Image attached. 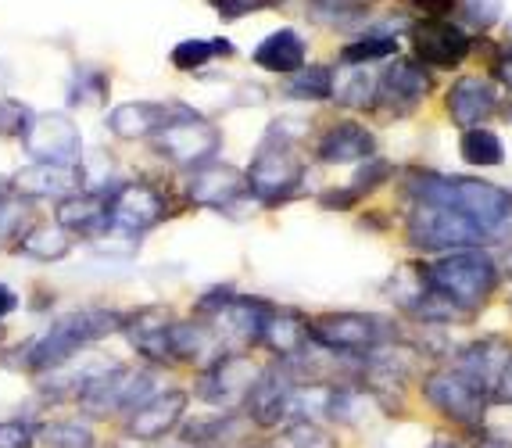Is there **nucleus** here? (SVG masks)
Listing matches in <instances>:
<instances>
[{
    "label": "nucleus",
    "mask_w": 512,
    "mask_h": 448,
    "mask_svg": "<svg viewBox=\"0 0 512 448\" xmlns=\"http://www.w3.org/2000/svg\"><path fill=\"white\" fill-rule=\"evenodd\" d=\"M405 198L434 201V205L459 208L462 216L480 223L495 244H512V194L480 176H448L434 169H409L402 180Z\"/></svg>",
    "instance_id": "obj_1"
},
{
    "label": "nucleus",
    "mask_w": 512,
    "mask_h": 448,
    "mask_svg": "<svg viewBox=\"0 0 512 448\" xmlns=\"http://www.w3.org/2000/svg\"><path fill=\"white\" fill-rule=\"evenodd\" d=\"M423 280H427L434 291L448 294L452 302H459L466 312L477 316L491 294L502 287V262H495V255L487 248H462L448 251V255H437V259L416 262Z\"/></svg>",
    "instance_id": "obj_2"
},
{
    "label": "nucleus",
    "mask_w": 512,
    "mask_h": 448,
    "mask_svg": "<svg viewBox=\"0 0 512 448\" xmlns=\"http://www.w3.org/2000/svg\"><path fill=\"white\" fill-rule=\"evenodd\" d=\"M122 330V312L115 309H76L69 316L54 319L47 334H40L36 341H29L22 348V366L29 373H51L65 362H72L79 352H86L90 345H97L101 337Z\"/></svg>",
    "instance_id": "obj_3"
},
{
    "label": "nucleus",
    "mask_w": 512,
    "mask_h": 448,
    "mask_svg": "<svg viewBox=\"0 0 512 448\" xmlns=\"http://www.w3.org/2000/svg\"><path fill=\"white\" fill-rule=\"evenodd\" d=\"M405 241L423 255H448L462 248H487L491 233L459 208L434 205V201H412V212L405 219Z\"/></svg>",
    "instance_id": "obj_4"
},
{
    "label": "nucleus",
    "mask_w": 512,
    "mask_h": 448,
    "mask_svg": "<svg viewBox=\"0 0 512 448\" xmlns=\"http://www.w3.org/2000/svg\"><path fill=\"white\" fill-rule=\"evenodd\" d=\"M423 402L434 409L441 420L455 423L459 431L477 438L487 427V409H491V395L484 388H477L466 373H459L455 366H437L423 377L419 384Z\"/></svg>",
    "instance_id": "obj_5"
},
{
    "label": "nucleus",
    "mask_w": 512,
    "mask_h": 448,
    "mask_svg": "<svg viewBox=\"0 0 512 448\" xmlns=\"http://www.w3.org/2000/svg\"><path fill=\"white\" fill-rule=\"evenodd\" d=\"M391 341H402L398 330L387 319L369 316V312H323V316H312V345L330 355L362 359L366 352L391 345Z\"/></svg>",
    "instance_id": "obj_6"
},
{
    "label": "nucleus",
    "mask_w": 512,
    "mask_h": 448,
    "mask_svg": "<svg viewBox=\"0 0 512 448\" xmlns=\"http://www.w3.org/2000/svg\"><path fill=\"white\" fill-rule=\"evenodd\" d=\"M154 151L165 158V162L180 165V169H197V165H205L215 158L222 144V133L212 119L197 112H169L165 126L154 133Z\"/></svg>",
    "instance_id": "obj_7"
},
{
    "label": "nucleus",
    "mask_w": 512,
    "mask_h": 448,
    "mask_svg": "<svg viewBox=\"0 0 512 448\" xmlns=\"http://www.w3.org/2000/svg\"><path fill=\"white\" fill-rule=\"evenodd\" d=\"M248 194L255 201H262L265 208H276L283 201H291L305 183V162L298 158V151L276 140H262V147L255 151L248 165Z\"/></svg>",
    "instance_id": "obj_8"
},
{
    "label": "nucleus",
    "mask_w": 512,
    "mask_h": 448,
    "mask_svg": "<svg viewBox=\"0 0 512 448\" xmlns=\"http://www.w3.org/2000/svg\"><path fill=\"white\" fill-rule=\"evenodd\" d=\"M434 90V69H427L416 58H394V65H387V72L380 76L376 87V101L369 112L380 119H409L416 115V108L430 97Z\"/></svg>",
    "instance_id": "obj_9"
},
{
    "label": "nucleus",
    "mask_w": 512,
    "mask_h": 448,
    "mask_svg": "<svg viewBox=\"0 0 512 448\" xmlns=\"http://www.w3.org/2000/svg\"><path fill=\"white\" fill-rule=\"evenodd\" d=\"M412 54L427 69H459L473 58V40L455 18H416L409 26Z\"/></svg>",
    "instance_id": "obj_10"
},
{
    "label": "nucleus",
    "mask_w": 512,
    "mask_h": 448,
    "mask_svg": "<svg viewBox=\"0 0 512 448\" xmlns=\"http://www.w3.org/2000/svg\"><path fill=\"white\" fill-rule=\"evenodd\" d=\"M258 377H262V370L251 362V355L226 352V355H219L205 373H201L197 395L205 398L208 405H215V409H222V413H233L237 405L248 402V395L255 391Z\"/></svg>",
    "instance_id": "obj_11"
},
{
    "label": "nucleus",
    "mask_w": 512,
    "mask_h": 448,
    "mask_svg": "<svg viewBox=\"0 0 512 448\" xmlns=\"http://www.w3.org/2000/svg\"><path fill=\"white\" fill-rule=\"evenodd\" d=\"M147 391H151V373L147 370H129V366H119V362H111L108 370L83 391V409L94 416L104 413H119V409H137L144 405Z\"/></svg>",
    "instance_id": "obj_12"
},
{
    "label": "nucleus",
    "mask_w": 512,
    "mask_h": 448,
    "mask_svg": "<svg viewBox=\"0 0 512 448\" xmlns=\"http://www.w3.org/2000/svg\"><path fill=\"white\" fill-rule=\"evenodd\" d=\"M165 216H169L165 194L151 183H122L111 190V233H126L129 241H137L140 233L154 230Z\"/></svg>",
    "instance_id": "obj_13"
},
{
    "label": "nucleus",
    "mask_w": 512,
    "mask_h": 448,
    "mask_svg": "<svg viewBox=\"0 0 512 448\" xmlns=\"http://www.w3.org/2000/svg\"><path fill=\"white\" fill-rule=\"evenodd\" d=\"M502 112V87L491 76H459L444 94V115L462 133L477 130Z\"/></svg>",
    "instance_id": "obj_14"
},
{
    "label": "nucleus",
    "mask_w": 512,
    "mask_h": 448,
    "mask_svg": "<svg viewBox=\"0 0 512 448\" xmlns=\"http://www.w3.org/2000/svg\"><path fill=\"white\" fill-rule=\"evenodd\" d=\"M22 144H26V155L33 162H76L83 133L65 112H43L33 119Z\"/></svg>",
    "instance_id": "obj_15"
},
{
    "label": "nucleus",
    "mask_w": 512,
    "mask_h": 448,
    "mask_svg": "<svg viewBox=\"0 0 512 448\" xmlns=\"http://www.w3.org/2000/svg\"><path fill=\"white\" fill-rule=\"evenodd\" d=\"M240 198H251L248 194V176L240 173L237 165L230 162H205L190 169L187 183V201L197 208H233Z\"/></svg>",
    "instance_id": "obj_16"
},
{
    "label": "nucleus",
    "mask_w": 512,
    "mask_h": 448,
    "mask_svg": "<svg viewBox=\"0 0 512 448\" xmlns=\"http://www.w3.org/2000/svg\"><path fill=\"white\" fill-rule=\"evenodd\" d=\"M294 388H298V380H294V370L287 362H276L269 370H262L258 377L255 391L248 395L244 409L248 416L258 423V427H280L283 420H291V398H294Z\"/></svg>",
    "instance_id": "obj_17"
},
{
    "label": "nucleus",
    "mask_w": 512,
    "mask_h": 448,
    "mask_svg": "<svg viewBox=\"0 0 512 448\" xmlns=\"http://www.w3.org/2000/svg\"><path fill=\"white\" fill-rule=\"evenodd\" d=\"M86 173L79 162H36L15 176V190L26 201H65L79 194Z\"/></svg>",
    "instance_id": "obj_18"
},
{
    "label": "nucleus",
    "mask_w": 512,
    "mask_h": 448,
    "mask_svg": "<svg viewBox=\"0 0 512 448\" xmlns=\"http://www.w3.org/2000/svg\"><path fill=\"white\" fill-rule=\"evenodd\" d=\"M172 323L176 319L169 316V309H158V305L122 312V334H126V341L133 345V352L144 355L154 366L172 362V345H169Z\"/></svg>",
    "instance_id": "obj_19"
},
{
    "label": "nucleus",
    "mask_w": 512,
    "mask_h": 448,
    "mask_svg": "<svg viewBox=\"0 0 512 448\" xmlns=\"http://www.w3.org/2000/svg\"><path fill=\"white\" fill-rule=\"evenodd\" d=\"M509 359H512L509 337L487 334V337L470 341V345H462L459 352H452V362H448V366H455L459 373H466L477 388H484L487 395H491V388H495V380L502 377V370L509 366Z\"/></svg>",
    "instance_id": "obj_20"
},
{
    "label": "nucleus",
    "mask_w": 512,
    "mask_h": 448,
    "mask_svg": "<svg viewBox=\"0 0 512 448\" xmlns=\"http://www.w3.org/2000/svg\"><path fill=\"white\" fill-rule=\"evenodd\" d=\"M187 405H190L187 391H180V388L158 391V395H151L144 405H137V409L129 413L126 434L133 441H158V438H165L169 431H176V423L183 420Z\"/></svg>",
    "instance_id": "obj_21"
},
{
    "label": "nucleus",
    "mask_w": 512,
    "mask_h": 448,
    "mask_svg": "<svg viewBox=\"0 0 512 448\" xmlns=\"http://www.w3.org/2000/svg\"><path fill=\"white\" fill-rule=\"evenodd\" d=\"M169 345H172V362H190V366H201V370H208L219 355H226L219 330L212 327V319H201V316L176 319Z\"/></svg>",
    "instance_id": "obj_22"
},
{
    "label": "nucleus",
    "mask_w": 512,
    "mask_h": 448,
    "mask_svg": "<svg viewBox=\"0 0 512 448\" xmlns=\"http://www.w3.org/2000/svg\"><path fill=\"white\" fill-rule=\"evenodd\" d=\"M258 345H265L276 359H298L305 355V348L312 345V319L298 309H276L265 316V327L262 337H258Z\"/></svg>",
    "instance_id": "obj_23"
},
{
    "label": "nucleus",
    "mask_w": 512,
    "mask_h": 448,
    "mask_svg": "<svg viewBox=\"0 0 512 448\" xmlns=\"http://www.w3.org/2000/svg\"><path fill=\"white\" fill-rule=\"evenodd\" d=\"M316 155H319V162H326V165L366 162V158L376 155V137L362 122L341 119V122H333L330 130L316 140Z\"/></svg>",
    "instance_id": "obj_24"
},
{
    "label": "nucleus",
    "mask_w": 512,
    "mask_h": 448,
    "mask_svg": "<svg viewBox=\"0 0 512 448\" xmlns=\"http://www.w3.org/2000/svg\"><path fill=\"white\" fill-rule=\"evenodd\" d=\"M273 312V305L262 298H248V294H233L230 302L222 305L212 316V327L219 330V337H233L237 345H255L262 337L265 316Z\"/></svg>",
    "instance_id": "obj_25"
},
{
    "label": "nucleus",
    "mask_w": 512,
    "mask_h": 448,
    "mask_svg": "<svg viewBox=\"0 0 512 448\" xmlns=\"http://www.w3.org/2000/svg\"><path fill=\"white\" fill-rule=\"evenodd\" d=\"M58 226L72 233V237H97V233L111 230V194H72V198L58 201L54 208Z\"/></svg>",
    "instance_id": "obj_26"
},
{
    "label": "nucleus",
    "mask_w": 512,
    "mask_h": 448,
    "mask_svg": "<svg viewBox=\"0 0 512 448\" xmlns=\"http://www.w3.org/2000/svg\"><path fill=\"white\" fill-rule=\"evenodd\" d=\"M305 58H308V44L298 29H276L251 54V61H255L258 69L273 72V76H294V72L305 69Z\"/></svg>",
    "instance_id": "obj_27"
},
{
    "label": "nucleus",
    "mask_w": 512,
    "mask_h": 448,
    "mask_svg": "<svg viewBox=\"0 0 512 448\" xmlns=\"http://www.w3.org/2000/svg\"><path fill=\"white\" fill-rule=\"evenodd\" d=\"M169 108L158 101H126L108 112V130L119 140H147L162 130Z\"/></svg>",
    "instance_id": "obj_28"
},
{
    "label": "nucleus",
    "mask_w": 512,
    "mask_h": 448,
    "mask_svg": "<svg viewBox=\"0 0 512 448\" xmlns=\"http://www.w3.org/2000/svg\"><path fill=\"white\" fill-rule=\"evenodd\" d=\"M376 87H380V76L369 72V65H337L333 72V101L344 104V108H359L369 112L376 101Z\"/></svg>",
    "instance_id": "obj_29"
},
{
    "label": "nucleus",
    "mask_w": 512,
    "mask_h": 448,
    "mask_svg": "<svg viewBox=\"0 0 512 448\" xmlns=\"http://www.w3.org/2000/svg\"><path fill=\"white\" fill-rule=\"evenodd\" d=\"M405 316H412L416 323H423V327H459V323H470L473 312H466L459 302H452L448 294L434 291V287L427 284L409 302Z\"/></svg>",
    "instance_id": "obj_30"
},
{
    "label": "nucleus",
    "mask_w": 512,
    "mask_h": 448,
    "mask_svg": "<svg viewBox=\"0 0 512 448\" xmlns=\"http://www.w3.org/2000/svg\"><path fill=\"white\" fill-rule=\"evenodd\" d=\"M15 251L22 259L33 262H61L65 255H72V233L58 223H36L22 233V241L15 244Z\"/></svg>",
    "instance_id": "obj_31"
},
{
    "label": "nucleus",
    "mask_w": 512,
    "mask_h": 448,
    "mask_svg": "<svg viewBox=\"0 0 512 448\" xmlns=\"http://www.w3.org/2000/svg\"><path fill=\"white\" fill-rule=\"evenodd\" d=\"M233 54H237L233 40L215 36V40H180V44L172 47L169 61H172V69H180V72H201L205 65H212V61L233 58Z\"/></svg>",
    "instance_id": "obj_32"
},
{
    "label": "nucleus",
    "mask_w": 512,
    "mask_h": 448,
    "mask_svg": "<svg viewBox=\"0 0 512 448\" xmlns=\"http://www.w3.org/2000/svg\"><path fill=\"white\" fill-rule=\"evenodd\" d=\"M459 158L470 169H498L505 165V144L495 130H487V126H477V130H466L459 140Z\"/></svg>",
    "instance_id": "obj_33"
},
{
    "label": "nucleus",
    "mask_w": 512,
    "mask_h": 448,
    "mask_svg": "<svg viewBox=\"0 0 512 448\" xmlns=\"http://www.w3.org/2000/svg\"><path fill=\"white\" fill-rule=\"evenodd\" d=\"M283 94L294 101H330L333 97V69L330 65H305L287 79Z\"/></svg>",
    "instance_id": "obj_34"
},
{
    "label": "nucleus",
    "mask_w": 512,
    "mask_h": 448,
    "mask_svg": "<svg viewBox=\"0 0 512 448\" xmlns=\"http://www.w3.org/2000/svg\"><path fill=\"white\" fill-rule=\"evenodd\" d=\"M398 36H387V33H362L359 40H351L348 47L341 51L344 65H376V61H387V58H398Z\"/></svg>",
    "instance_id": "obj_35"
},
{
    "label": "nucleus",
    "mask_w": 512,
    "mask_h": 448,
    "mask_svg": "<svg viewBox=\"0 0 512 448\" xmlns=\"http://www.w3.org/2000/svg\"><path fill=\"white\" fill-rule=\"evenodd\" d=\"M40 441L47 448H94V427L86 420H51L40 427Z\"/></svg>",
    "instance_id": "obj_36"
},
{
    "label": "nucleus",
    "mask_w": 512,
    "mask_h": 448,
    "mask_svg": "<svg viewBox=\"0 0 512 448\" xmlns=\"http://www.w3.org/2000/svg\"><path fill=\"white\" fill-rule=\"evenodd\" d=\"M273 448H341L326 427H319L316 420H291L276 434Z\"/></svg>",
    "instance_id": "obj_37"
},
{
    "label": "nucleus",
    "mask_w": 512,
    "mask_h": 448,
    "mask_svg": "<svg viewBox=\"0 0 512 448\" xmlns=\"http://www.w3.org/2000/svg\"><path fill=\"white\" fill-rule=\"evenodd\" d=\"M29 201L26 198H4L0 201V251L15 248L22 241V233L29 230Z\"/></svg>",
    "instance_id": "obj_38"
},
{
    "label": "nucleus",
    "mask_w": 512,
    "mask_h": 448,
    "mask_svg": "<svg viewBox=\"0 0 512 448\" xmlns=\"http://www.w3.org/2000/svg\"><path fill=\"white\" fill-rule=\"evenodd\" d=\"M237 427V416L233 413H222L212 416V420H194L183 427V441L187 445H215V441H226Z\"/></svg>",
    "instance_id": "obj_39"
},
{
    "label": "nucleus",
    "mask_w": 512,
    "mask_h": 448,
    "mask_svg": "<svg viewBox=\"0 0 512 448\" xmlns=\"http://www.w3.org/2000/svg\"><path fill=\"white\" fill-rule=\"evenodd\" d=\"M459 18L480 36H487L502 22V0H459Z\"/></svg>",
    "instance_id": "obj_40"
},
{
    "label": "nucleus",
    "mask_w": 512,
    "mask_h": 448,
    "mask_svg": "<svg viewBox=\"0 0 512 448\" xmlns=\"http://www.w3.org/2000/svg\"><path fill=\"white\" fill-rule=\"evenodd\" d=\"M391 176H394L391 162H384V158H366V162H359V169H355V176H351L348 187L355 190L359 198H369V194L384 187Z\"/></svg>",
    "instance_id": "obj_41"
},
{
    "label": "nucleus",
    "mask_w": 512,
    "mask_h": 448,
    "mask_svg": "<svg viewBox=\"0 0 512 448\" xmlns=\"http://www.w3.org/2000/svg\"><path fill=\"white\" fill-rule=\"evenodd\" d=\"M33 108L15 97H0V137L4 140H15V137H26L29 126H33Z\"/></svg>",
    "instance_id": "obj_42"
},
{
    "label": "nucleus",
    "mask_w": 512,
    "mask_h": 448,
    "mask_svg": "<svg viewBox=\"0 0 512 448\" xmlns=\"http://www.w3.org/2000/svg\"><path fill=\"white\" fill-rule=\"evenodd\" d=\"M104 97H108V76H104L101 69L83 65V69L76 72V83H72V90H69V101L72 104H101Z\"/></svg>",
    "instance_id": "obj_43"
},
{
    "label": "nucleus",
    "mask_w": 512,
    "mask_h": 448,
    "mask_svg": "<svg viewBox=\"0 0 512 448\" xmlns=\"http://www.w3.org/2000/svg\"><path fill=\"white\" fill-rule=\"evenodd\" d=\"M487 61H491V72H487V76L495 79L498 87L502 90H509V97H512V47L505 44H491V40H487Z\"/></svg>",
    "instance_id": "obj_44"
},
{
    "label": "nucleus",
    "mask_w": 512,
    "mask_h": 448,
    "mask_svg": "<svg viewBox=\"0 0 512 448\" xmlns=\"http://www.w3.org/2000/svg\"><path fill=\"white\" fill-rule=\"evenodd\" d=\"M40 431L26 420H0V448H33Z\"/></svg>",
    "instance_id": "obj_45"
},
{
    "label": "nucleus",
    "mask_w": 512,
    "mask_h": 448,
    "mask_svg": "<svg viewBox=\"0 0 512 448\" xmlns=\"http://www.w3.org/2000/svg\"><path fill=\"white\" fill-rule=\"evenodd\" d=\"M208 4H212L226 22H237V18H248L265 8H273L276 0H208Z\"/></svg>",
    "instance_id": "obj_46"
},
{
    "label": "nucleus",
    "mask_w": 512,
    "mask_h": 448,
    "mask_svg": "<svg viewBox=\"0 0 512 448\" xmlns=\"http://www.w3.org/2000/svg\"><path fill=\"white\" fill-rule=\"evenodd\" d=\"M359 201L362 198L351 187H330V190H323V194H319V205L333 208V212H348V208H355Z\"/></svg>",
    "instance_id": "obj_47"
},
{
    "label": "nucleus",
    "mask_w": 512,
    "mask_h": 448,
    "mask_svg": "<svg viewBox=\"0 0 512 448\" xmlns=\"http://www.w3.org/2000/svg\"><path fill=\"white\" fill-rule=\"evenodd\" d=\"M419 18H452L459 11V0H409Z\"/></svg>",
    "instance_id": "obj_48"
},
{
    "label": "nucleus",
    "mask_w": 512,
    "mask_h": 448,
    "mask_svg": "<svg viewBox=\"0 0 512 448\" xmlns=\"http://www.w3.org/2000/svg\"><path fill=\"white\" fill-rule=\"evenodd\" d=\"M491 405H498V409H512V359L502 370V377L495 380V388H491Z\"/></svg>",
    "instance_id": "obj_49"
},
{
    "label": "nucleus",
    "mask_w": 512,
    "mask_h": 448,
    "mask_svg": "<svg viewBox=\"0 0 512 448\" xmlns=\"http://www.w3.org/2000/svg\"><path fill=\"white\" fill-rule=\"evenodd\" d=\"M18 309V294L11 291L8 284H0V319L4 316H11V312Z\"/></svg>",
    "instance_id": "obj_50"
},
{
    "label": "nucleus",
    "mask_w": 512,
    "mask_h": 448,
    "mask_svg": "<svg viewBox=\"0 0 512 448\" xmlns=\"http://www.w3.org/2000/svg\"><path fill=\"white\" fill-rule=\"evenodd\" d=\"M11 194H15V176H4V173H0V201L11 198Z\"/></svg>",
    "instance_id": "obj_51"
},
{
    "label": "nucleus",
    "mask_w": 512,
    "mask_h": 448,
    "mask_svg": "<svg viewBox=\"0 0 512 448\" xmlns=\"http://www.w3.org/2000/svg\"><path fill=\"white\" fill-rule=\"evenodd\" d=\"M502 276H509L512 280V244L505 248V259H502Z\"/></svg>",
    "instance_id": "obj_52"
},
{
    "label": "nucleus",
    "mask_w": 512,
    "mask_h": 448,
    "mask_svg": "<svg viewBox=\"0 0 512 448\" xmlns=\"http://www.w3.org/2000/svg\"><path fill=\"white\" fill-rule=\"evenodd\" d=\"M430 448H459V445H455V441H448V438H437Z\"/></svg>",
    "instance_id": "obj_53"
},
{
    "label": "nucleus",
    "mask_w": 512,
    "mask_h": 448,
    "mask_svg": "<svg viewBox=\"0 0 512 448\" xmlns=\"http://www.w3.org/2000/svg\"><path fill=\"white\" fill-rule=\"evenodd\" d=\"M505 44L512 47V22H509V26H505Z\"/></svg>",
    "instance_id": "obj_54"
},
{
    "label": "nucleus",
    "mask_w": 512,
    "mask_h": 448,
    "mask_svg": "<svg viewBox=\"0 0 512 448\" xmlns=\"http://www.w3.org/2000/svg\"><path fill=\"white\" fill-rule=\"evenodd\" d=\"M0 341H4V327H0Z\"/></svg>",
    "instance_id": "obj_55"
},
{
    "label": "nucleus",
    "mask_w": 512,
    "mask_h": 448,
    "mask_svg": "<svg viewBox=\"0 0 512 448\" xmlns=\"http://www.w3.org/2000/svg\"><path fill=\"white\" fill-rule=\"evenodd\" d=\"M509 309H512V298H509Z\"/></svg>",
    "instance_id": "obj_56"
}]
</instances>
